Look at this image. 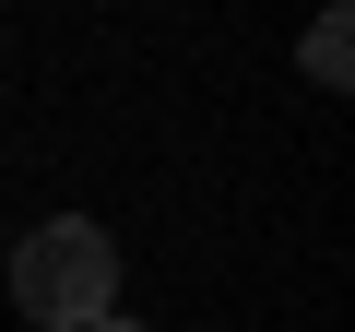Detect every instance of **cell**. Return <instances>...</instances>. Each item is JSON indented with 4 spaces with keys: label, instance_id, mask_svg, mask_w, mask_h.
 <instances>
[{
    "label": "cell",
    "instance_id": "1",
    "mask_svg": "<svg viewBox=\"0 0 355 332\" xmlns=\"http://www.w3.org/2000/svg\"><path fill=\"white\" fill-rule=\"evenodd\" d=\"M12 308H24V332H83V320H107V308H119V238H107L95 214L24 226V238H12Z\"/></svg>",
    "mask_w": 355,
    "mask_h": 332
},
{
    "label": "cell",
    "instance_id": "2",
    "mask_svg": "<svg viewBox=\"0 0 355 332\" xmlns=\"http://www.w3.org/2000/svg\"><path fill=\"white\" fill-rule=\"evenodd\" d=\"M296 60H308V83H320V95H343V83H355V24H343V13H320Z\"/></svg>",
    "mask_w": 355,
    "mask_h": 332
},
{
    "label": "cell",
    "instance_id": "3",
    "mask_svg": "<svg viewBox=\"0 0 355 332\" xmlns=\"http://www.w3.org/2000/svg\"><path fill=\"white\" fill-rule=\"evenodd\" d=\"M83 332H142V320H119V308H107V320H83Z\"/></svg>",
    "mask_w": 355,
    "mask_h": 332
}]
</instances>
